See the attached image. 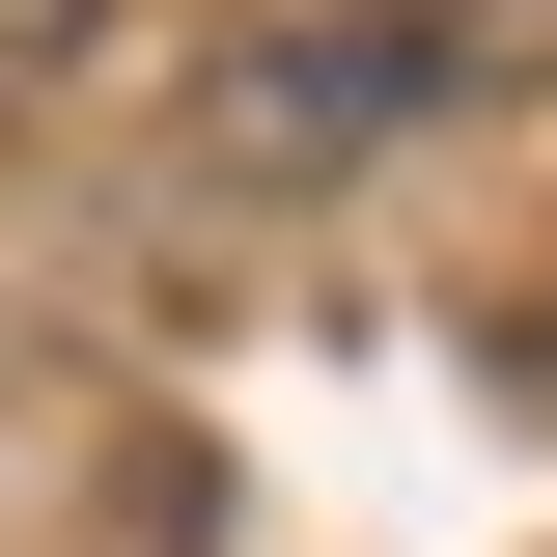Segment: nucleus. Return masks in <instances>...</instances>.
Wrapping results in <instances>:
<instances>
[{"label":"nucleus","instance_id":"nucleus-1","mask_svg":"<svg viewBox=\"0 0 557 557\" xmlns=\"http://www.w3.org/2000/svg\"><path fill=\"white\" fill-rule=\"evenodd\" d=\"M446 84H557V0H335V57H278L251 139H362V112H446Z\"/></svg>","mask_w":557,"mask_h":557}]
</instances>
